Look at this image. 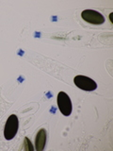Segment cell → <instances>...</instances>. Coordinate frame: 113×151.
Masks as SVG:
<instances>
[{"instance_id":"cell-5","label":"cell","mask_w":113,"mask_h":151,"mask_svg":"<svg viewBox=\"0 0 113 151\" xmlns=\"http://www.w3.org/2000/svg\"><path fill=\"white\" fill-rule=\"evenodd\" d=\"M46 144V130L41 129L36 135L35 138V149L37 151H42L44 149Z\"/></svg>"},{"instance_id":"cell-4","label":"cell","mask_w":113,"mask_h":151,"mask_svg":"<svg viewBox=\"0 0 113 151\" xmlns=\"http://www.w3.org/2000/svg\"><path fill=\"white\" fill-rule=\"evenodd\" d=\"M81 17L83 20L92 25H102L105 22V17L103 14L93 9H85L81 12Z\"/></svg>"},{"instance_id":"cell-3","label":"cell","mask_w":113,"mask_h":151,"mask_svg":"<svg viewBox=\"0 0 113 151\" xmlns=\"http://www.w3.org/2000/svg\"><path fill=\"white\" fill-rule=\"evenodd\" d=\"M58 107L60 112L64 116H69L72 113V101H71L70 96L66 93L59 92L58 93Z\"/></svg>"},{"instance_id":"cell-1","label":"cell","mask_w":113,"mask_h":151,"mask_svg":"<svg viewBox=\"0 0 113 151\" xmlns=\"http://www.w3.org/2000/svg\"><path fill=\"white\" fill-rule=\"evenodd\" d=\"M19 127V121L18 117L15 114H11L8 119L4 127V136L6 140L13 139L17 134Z\"/></svg>"},{"instance_id":"cell-2","label":"cell","mask_w":113,"mask_h":151,"mask_svg":"<svg viewBox=\"0 0 113 151\" xmlns=\"http://www.w3.org/2000/svg\"><path fill=\"white\" fill-rule=\"evenodd\" d=\"M74 82L75 86L86 92H92L97 89V83L93 79L86 77V76H75L74 78Z\"/></svg>"},{"instance_id":"cell-6","label":"cell","mask_w":113,"mask_h":151,"mask_svg":"<svg viewBox=\"0 0 113 151\" xmlns=\"http://www.w3.org/2000/svg\"><path fill=\"white\" fill-rule=\"evenodd\" d=\"M22 149L23 150H26V151H32L34 150V146H33L32 143L30 142V140L26 137L25 140H24V144L22 146Z\"/></svg>"}]
</instances>
